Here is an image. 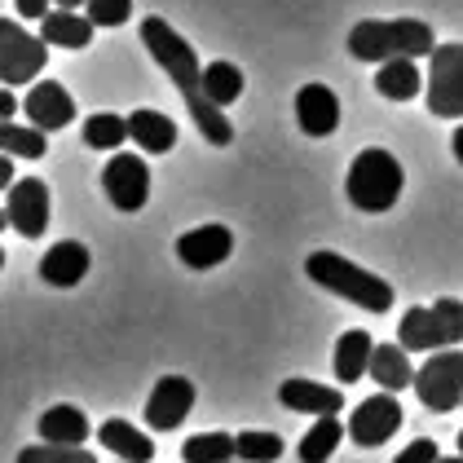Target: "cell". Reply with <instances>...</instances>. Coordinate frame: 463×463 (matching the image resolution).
<instances>
[{"label": "cell", "instance_id": "6da1fadb", "mask_svg": "<svg viewBox=\"0 0 463 463\" xmlns=\"http://www.w3.org/2000/svg\"><path fill=\"white\" fill-rule=\"evenodd\" d=\"M142 44L146 53L168 71V80L177 84L181 102L190 107L194 115V124H199V133L208 137L213 146H230L234 142V124L225 119V110L213 107V98L203 93V67H199V53H194V44L185 36H177V27L173 23H164V18H142Z\"/></svg>", "mask_w": 463, "mask_h": 463}, {"label": "cell", "instance_id": "7a4b0ae2", "mask_svg": "<svg viewBox=\"0 0 463 463\" xmlns=\"http://www.w3.org/2000/svg\"><path fill=\"white\" fill-rule=\"evenodd\" d=\"M437 49L432 27L420 18H366L349 32V53L357 62H389V58H424Z\"/></svg>", "mask_w": 463, "mask_h": 463}, {"label": "cell", "instance_id": "3957f363", "mask_svg": "<svg viewBox=\"0 0 463 463\" xmlns=\"http://www.w3.org/2000/svg\"><path fill=\"white\" fill-rule=\"evenodd\" d=\"M305 274L318 287H326L331 296L362 305L366 314H389L392 309V287L384 283L380 274L354 265L349 256H340V251H314V256L305 260Z\"/></svg>", "mask_w": 463, "mask_h": 463}, {"label": "cell", "instance_id": "277c9868", "mask_svg": "<svg viewBox=\"0 0 463 463\" xmlns=\"http://www.w3.org/2000/svg\"><path fill=\"white\" fill-rule=\"evenodd\" d=\"M402 185H406L402 164L392 159L389 150H380V146L362 150L354 164H349V181H345L349 203H354L357 213H389L392 203L402 199Z\"/></svg>", "mask_w": 463, "mask_h": 463}, {"label": "cell", "instance_id": "5b68a950", "mask_svg": "<svg viewBox=\"0 0 463 463\" xmlns=\"http://www.w3.org/2000/svg\"><path fill=\"white\" fill-rule=\"evenodd\" d=\"M397 345L406 354H437V349H459L463 345V305L459 300H437V305H415L397 326Z\"/></svg>", "mask_w": 463, "mask_h": 463}, {"label": "cell", "instance_id": "8992f818", "mask_svg": "<svg viewBox=\"0 0 463 463\" xmlns=\"http://www.w3.org/2000/svg\"><path fill=\"white\" fill-rule=\"evenodd\" d=\"M44 67H49V44H44V36H32L14 18H0V84L5 89L36 84V75Z\"/></svg>", "mask_w": 463, "mask_h": 463}, {"label": "cell", "instance_id": "52a82bcc", "mask_svg": "<svg viewBox=\"0 0 463 463\" xmlns=\"http://www.w3.org/2000/svg\"><path fill=\"white\" fill-rule=\"evenodd\" d=\"M415 392L437 415L463 406V349H437L428 357L424 366L415 371Z\"/></svg>", "mask_w": 463, "mask_h": 463}, {"label": "cell", "instance_id": "ba28073f", "mask_svg": "<svg viewBox=\"0 0 463 463\" xmlns=\"http://www.w3.org/2000/svg\"><path fill=\"white\" fill-rule=\"evenodd\" d=\"M428 110L463 119V44H437L428 53Z\"/></svg>", "mask_w": 463, "mask_h": 463}, {"label": "cell", "instance_id": "9c48e42d", "mask_svg": "<svg viewBox=\"0 0 463 463\" xmlns=\"http://www.w3.org/2000/svg\"><path fill=\"white\" fill-rule=\"evenodd\" d=\"M102 190L119 213H142L146 199H150V168H146L142 155L133 150H119L102 173Z\"/></svg>", "mask_w": 463, "mask_h": 463}, {"label": "cell", "instance_id": "30bf717a", "mask_svg": "<svg viewBox=\"0 0 463 463\" xmlns=\"http://www.w3.org/2000/svg\"><path fill=\"white\" fill-rule=\"evenodd\" d=\"M397 428H402V402H397L392 392H375V397H366V402L354 406L349 437H354L362 450H375V446L389 441Z\"/></svg>", "mask_w": 463, "mask_h": 463}, {"label": "cell", "instance_id": "8fae6325", "mask_svg": "<svg viewBox=\"0 0 463 463\" xmlns=\"http://www.w3.org/2000/svg\"><path fill=\"white\" fill-rule=\"evenodd\" d=\"M5 213H9V225L23 239H40L49 230V185L36 177L14 181L9 185V199H5Z\"/></svg>", "mask_w": 463, "mask_h": 463}, {"label": "cell", "instance_id": "7c38bea8", "mask_svg": "<svg viewBox=\"0 0 463 463\" xmlns=\"http://www.w3.org/2000/svg\"><path fill=\"white\" fill-rule=\"evenodd\" d=\"M194 411V384L185 375H164L146 397V424L155 432H173Z\"/></svg>", "mask_w": 463, "mask_h": 463}, {"label": "cell", "instance_id": "4fadbf2b", "mask_svg": "<svg viewBox=\"0 0 463 463\" xmlns=\"http://www.w3.org/2000/svg\"><path fill=\"white\" fill-rule=\"evenodd\" d=\"M23 110H27V119L36 124L40 133H58V128H67L75 119L71 93L58 80H36L27 89V98H23Z\"/></svg>", "mask_w": 463, "mask_h": 463}, {"label": "cell", "instance_id": "5bb4252c", "mask_svg": "<svg viewBox=\"0 0 463 463\" xmlns=\"http://www.w3.org/2000/svg\"><path fill=\"white\" fill-rule=\"evenodd\" d=\"M230 251H234V234L225 225H199L177 239L181 265H190V269H216L230 260Z\"/></svg>", "mask_w": 463, "mask_h": 463}, {"label": "cell", "instance_id": "9a60e30c", "mask_svg": "<svg viewBox=\"0 0 463 463\" xmlns=\"http://www.w3.org/2000/svg\"><path fill=\"white\" fill-rule=\"evenodd\" d=\"M296 124L305 137H331L340 128V98L326 84H305L296 93Z\"/></svg>", "mask_w": 463, "mask_h": 463}, {"label": "cell", "instance_id": "2e32d148", "mask_svg": "<svg viewBox=\"0 0 463 463\" xmlns=\"http://www.w3.org/2000/svg\"><path fill=\"white\" fill-rule=\"evenodd\" d=\"M89 265H93L89 248L75 243V239H62V243H53V248L44 251V260H40V279H44L49 287H75V283H84Z\"/></svg>", "mask_w": 463, "mask_h": 463}, {"label": "cell", "instance_id": "e0dca14e", "mask_svg": "<svg viewBox=\"0 0 463 463\" xmlns=\"http://www.w3.org/2000/svg\"><path fill=\"white\" fill-rule=\"evenodd\" d=\"M279 402H283L287 411H300V415H340L345 392L326 389V384H318V380H283Z\"/></svg>", "mask_w": 463, "mask_h": 463}, {"label": "cell", "instance_id": "ac0fdd59", "mask_svg": "<svg viewBox=\"0 0 463 463\" xmlns=\"http://www.w3.org/2000/svg\"><path fill=\"white\" fill-rule=\"evenodd\" d=\"M98 441H102L119 463H150L155 459V441H150L137 424H128V420H107V424L98 428Z\"/></svg>", "mask_w": 463, "mask_h": 463}, {"label": "cell", "instance_id": "d6986e66", "mask_svg": "<svg viewBox=\"0 0 463 463\" xmlns=\"http://www.w3.org/2000/svg\"><path fill=\"white\" fill-rule=\"evenodd\" d=\"M93 18L89 14H75V9H49L40 18V36L44 44H62V49H89L93 44Z\"/></svg>", "mask_w": 463, "mask_h": 463}, {"label": "cell", "instance_id": "ffe728a7", "mask_svg": "<svg viewBox=\"0 0 463 463\" xmlns=\"http://www.w3.org/2000/svg\"><path fill=\"white\" fill-rule=\"evenodd\" d=\"M89 415L71 406V402H62V406H49L44 415H40V441H53V446H84L89 441Z\"/></svg>", "mask_w": 463, "mask_h": 463}, {"label": "cell", "instance_id": "44dd1931", "mask_svg": "<svg viewBox=\"0 0 463 463\" xmlns=\"http://www.w3.org/2000/svg\"><path fill=\"white\" fill-rule=\"evenodd\" d=\"M128 137L142 146V155H168L177 146V124L168 115H159V110L142 107L128 115Z\"/></svg>", "mask_w": 463, "mask_h": 463}, {"label": "cell", "instance_id": "7402d4cb", "mask_svg": "<svg viewBox=\"0 0 463 463\" xmlns=\"http://www.w3.org/2000/svg\"><path fill=\"white\" fill-rule=\"evenodd\" d=\"M371 354H375V340L354 326V331H345L340 340H335V380L340 384H357L366 371H371Z\"/></svg>", "mask_w": 463, "mask_h": 463}, {"label": "cell", "instance_id": "603a6c76", "mask_svg": "<svg viewBox=\"0 0 463 463\" xmlns=\"http://www.w3.org/2000/svg\"><path fill=\"white\" fill-rule=\"evenodd\" d=\"M366 375L384 392H397V389H411V384H415V366H411V357H406L402 345H375Z\"/></svg>", "mask_w": 463, "mask_h": 463}, {"label": "cell", "instance_id": "cb8c5ba5", "mask_svg": "<svg viewBox=\"0 0 463 463\" xmlns=\"http://www.w3.org/2000/svg\"><path fill=\"white\" fill-rule=\"evenodd\" d=\"M420 84H424V75L415 67V58H389V62H380V71H375V89H380V98H389V102H411V98L420 93Z\"/></svg>", "mask_w": 463, "mask_h": 463}, {"label": "cell", "instance_id": "d4e9b609", "mask_svg": "<svg viewBox=\"0 0 463 463\" xmlns=\"http://www.w3.org/2000/svg\"><path fill=\"white\" fill-rule=\"evenodd\" d=\"M345 432H349V428L340 424L335 415H318V424L309 428V432L300 437V446H296L300 463H326L335 455V446L345 441Z\"/></svg>", "mask_w": 463, "mask_h": 463}, {"label": "cell", "instance_id": "484cf974", "mask_svg": "<svg viewBox=\"0 0 463 463\" xmlns=\"http://www.w3.org/2000/svg\"><path fill=\"white\" fill-rule=\"evenodd\" d=\"M181 459L185 463H230V459H239V441H234V432H194V437H185Z\"/></svg>", "mask_w": 463, "mask_h": 463}, {"label": "cell", "instance_id": "4316f807", "mask_svg": "<svg viewBox=\"0 0 463 463\" xmlns=\"http://www.w3.org/2000/svg\"><path fill=\"white\" fill-rule=\"evenodd\" d=\"M0 155H14V159H44L49 155V142H44V133H40L36 124H14V119H5L0 124Z\"/></svg>", "mask_w": 463, "mask_h": 463}, {"label": "cell", "instance_id": "83f0119b", "mask_svg": "<svg viewBox=\"0 0 463 463\" xmlns=\"http://www.w3.org/2000/svg\"><path fill=\"white\" fill-rule=\"evenodd\" d=\"M124 142H133L124 115L102 110V115H89V119H84V146H93V150H119Z\"/></svg>", "mask_w": 463, "mask_h": 463}, {"label": "cell", "instance_id": "f1b7e54d", "mask_svg": "<svg viewBox=\"0 0 463 463\" xmlns=\"http://www.w3.org/2000/svg\"><path fill=\"white\" fill-rule=\"evenodd\" d=\"M203 93L213 98V107H230L243 98V71L234 62H213L203 67Z\"/></svg>", "mask_w": 463, "mask_h": 463}, {"label": "cell", "instance_id": "f546056e", "mask_svg": "<svg viewBox=\"0 0 463 463\" xmlns=\"http://www.w3.org/2000/svg\"><path fill=\"white\" fill-rule=\"evenodd\" d=\"M234 441H239V459H243V463H274V459H283V437H279V432L248 428V432H239Z\"/></svg>", "mask_w": 463, "mask_h": 463}, {"label": "cell", "instance_id": "4dcf8cb0", "mask_svg": "<svg viewBox=\"0 0 463 463\" xmlns=\"http://www.w3.org/2000/svg\"><path fill=\"white\" fill-rule=\"evenodd\" d=\"M18 463H98L84 446H53V441H40L18 450Z\"/></svg>", "mask_w": 463, "mask_h": 463}, {"label": "cell", "instance_id": "1f68e13d", "mask_svg": "<svg viewBox=\"0 0 463 463\" xmlns=\"http://www.w3.org/2000/svg\"><path fill=\"white\" fill-rule=\"evenodd\" d=\"M84 9H89L93 27H124L133 18V0H89Z\"/></svg>", "mask_w": 463, "mask_h": 463}, {"label": "cell", "instance_id": "d6a6232c", "mask_svg": "<svg viewBox=\"0 0 463 463\" xmlns=\"http://www.w3.org/2000/svg\"><path fill=\"white\" fill-rule=\"evenodd\" d=\"M437 459H441V455H437V441H432V437H420V441H411L392 463H437Z\"/></svg>", "mask_w": 463, "mask_h": 463}, {"label": "cell", "instance_id": "836d02e7", "mask_svg": "<svg viewBox=\"0 0 463 463\" xmlns=\"http://www.w3.org/2000/svg\"><path fill=\"white\" fill-rule=\"evenodd\" d=\"M14 5H18L23 18H44L49 14V0H14Z\"/></svg>", "mask_w": 463, "mask_h": 463}, {"label": "cell", "instance_id": "e575fe53", "mask_svg": "<svg viewBox=\"0 0 463 463\" xmlns=\"http://www.w3.org/2000/svg\"><path fill=\"white\" fill-rule=\"evenodd\" d=\"M14 110H23V102H18V98H14V93L0 84V124H5V119H14Z\"/></svg>", "mask_w": 463, "mask_h": 463}, {"label": "cell", "instance_id": "d590c367", "mask_svg": "<svg viewBox=\"0 0 463 463\" xmlns=\"http://www.w3.org/2000/svg\"><path fill=\"white\" fill-rule=\"evenodd\" d=\"M14 177H18V173H14V155H0V190H9Z\"/></svg>", "mask_w": 463, "mask_h": 463}, {"label": "cell", "instance_id": "8d00e7d4", "mask_svg": "<svg viewBox=\"0 0 463 463\" xmlns=\"http://www.w3.org/2000/svg\"><path fill=\"white\" fill-rule=\"evenodd\" d=\"M450 150H455V159H459V164H463V124H459V128H455V137H450Z\"/></svg>", "mask_w": 463, "mask_h": 463}, {"label": "cell", "instance_id": "74e56055", "mask_svg": "<svg viewBox=\"0 0 463 463\" xmlns=\"http://www.w3.org/2000/svg\"><path fill=\"white\" fill-rule=\"evenodd\" d=\"M62 9H80V5H89V0H58Z\"/></svg>", "mask_w": 463, "mask_h": 463}, {"label": "cell", "instance_id": "f35d334b", "mask_svg": "<svg viewBox=\"0 0 463 463\" xmlns=\"http://www.w3.org/2000/svg\"><path fill=\"white\" fill-rule=\"evenodd\" d=\"M5 225H9V213H0V230H5Z\"/></svg>", "mask_w": 463, "mask_h": 463}, {"label": "cell", "instance_id": "ab89813d", "mask_svg": "<svg viewBox=\"0 0 463 463\" xmlns=\"http://www.w3.org/2000/svg\"><path fill=\"white\" fill-rule=\"evenodd\" d=\"M437 463H463V455H455V459H437Z\"/></svg>", "mask_w": 463, "mask_h": 463}, {"label": "cell", "instance_id": "60d3db41", "mask_svg": "<svg viewBox=\"0 0 463 463\" xmlns=\"http://www.w3.org/2000/svg\"><path fill=\"white\" fill-rule=\"evenodd\" d=\"M459 455H463V428H459Z\"/></svg>", "mask_w": 463, "mask_h": 463}, {"label": "cell", "instance_id": "b9f144b4", "mask_svg": "<svg viewBox=\"0 0 463 463\" xmlns=\"http://www.w3.org/2000/svg\"><path fill=\"white\" fill-rule=\"evenodd\" d=\"M0 265H5V248H0Z\"/></svg>", "mask_w": 463, "mask_h": 463}, {"label": "cell", "instance_id": "7bdbcfd3", "mask_svg": "<svg viewBox=\"0 0 463 463\" xmlns=\"http://www.w3.org/2000/svg\"><path fill=\"white\" fill-rule=\"evenodd\" d=\"M230 463H243V459H230Z\"/></svg>", "mask_w": 463, "mask_h": 463}]
</instances>
